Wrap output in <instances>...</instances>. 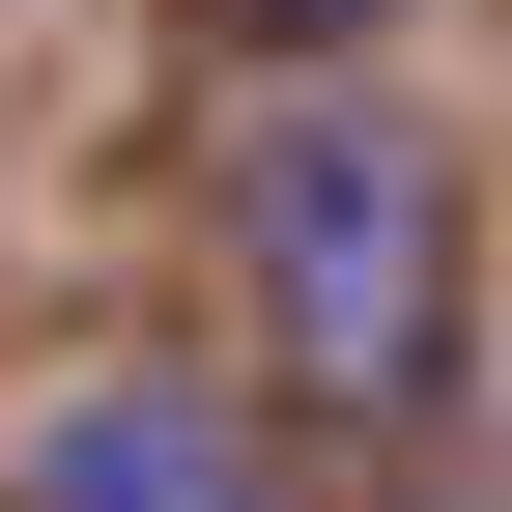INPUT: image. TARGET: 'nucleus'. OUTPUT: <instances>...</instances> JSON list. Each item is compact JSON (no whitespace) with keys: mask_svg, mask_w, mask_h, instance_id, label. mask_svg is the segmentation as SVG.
<instances>
[{"mask_svg":"<svg viewBox=\"0 0 512 512\" xmlns=\"http://www.w3.org/2000/svg\"><path fill=\"white\" fill-rule=\"evenodd\" d=\"M228 256H256V342H285L313 427L399 456V427L456 399V171H427L370 86H285V114L228 143Z\"/></svg>","mask_w":512,"mask_h":512,"instance_id":"f257e3e1","label":"nucleus"},{"mask_svg":"<svg viewBox=\"0 0 512 512\" xmlns=\"http://www.w3.org/2000/svg\"><path fill=\"white\" fill-rule=\"evenodd\" d=\"M29 512H285V456L228 427V370H86L29 399Z\"/></svg>","mask_w":512,"mask_h":512,"instance_id":"f03ea898","label":"nucleus"},{"mask_svg":"<svg viewBox=\"0 0 512 512\" xmlns=\"http://www.w3.org/2000/svg\"><path fill=\"white\" fill-rule=\"evenodd\" d=\"M256 29H285V57H342V29H399V0H256Z\"/></svg>","mask_w":512,"mask_h":512,"instance_id":"7ed1b4c3","label":"nucleus"}]
</instances>
